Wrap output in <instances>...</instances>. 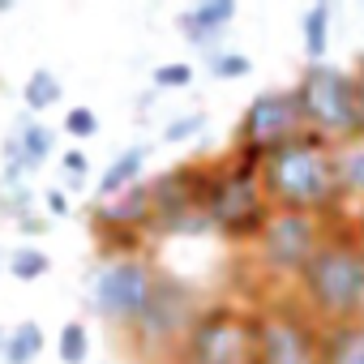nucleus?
<instances>
[{
    "label": "nucleus",
    "mask_w": 364,
    "mask_h": 364,
    "mask_svg": "<svg viewBox=\"0 0 364 364\" xmlns=\"http://www.w3.org/2000/svg\"><path fill=\"white\" fill-rule=\"evenodd\" d=\"M262 189H266V202L274 210L317 215V219L347 215L343 180H338V154L317 133H304L300 141L262 159Z\"/></svg>",
    "instance_id": "1"
},
{
    "label": "nucleus",
    "mask_w": 364,
    "mask_h": 364,
    "mask_svg": "<svg viewBox=\"0 0 364 364\" xmlns=\"http://www.w3.org/2000/svg\"><path fill=\"white\" fill-rule=\"evenodd\" d=\"M291 296L321 326H343V321L364 317V240L355 236L347 215H338L330 223L321 249L296 279Z\"/></svg>",
    "instance_id": "2"
},
{
    "label": "nucleus",
    "mask_w": 364,
    "mask_h": 364,
    "mask_svg": "<svg viewBox=\"0 0 364 364\" xmlns=\"http://www.w3.org/2000/svg\"><path fill=\"white\" fill-rule=\"evenodd\" d=\"M274 206L266 202L262 189V159L253 154H223L210 163L206 176V223L232 245H253L266 228Z\"/></svg>",
    "instance_id": "3"
},
{
    "label": "nucleus",
    "mask_w": 364,
    "mask_h": 364,
    "mask_svg": "<svg viewBox=\"0 0 364 364\" xmlns=\"http://www.w3.org/2000/svg\"><path fill=\"white\" fill-rule=\"evenodd\" d=\"M291 90L304 107L309 133H317L321 141L343 146L364 137V82L355 69H343L334 60L304 65Z\"/></svg>",
    "instance_id": "4"
},
{
    "label": "nucleus",
    "mask_w": 364,
    "mask_h": 364,
    "mask_svg": "<svg viewBox=\"0 0 364 364\" xmlns=\"http://www.w3.org/2000/svg\"><path fill=\"white\" fill-rule=\"evenodd\" d=\"M321 334L291 291H262L253 304V364H321Z\"/></svg>",
    "instance_id": "5"
},
{
    "label": "nucleus",
    "mask_w": 364,
    "mask_h": 364,
    "mask_svg": "<svg viewBox=\"0 0 364 364\" xmlns=\"http://www.w3.org/2000/svg\"><path fill=\"white\" fill-rule=\"evenodd\" d=\"M334 219H317V215H291V210H274L262 228V236L249 245L257 270L270 279L266 291H291L296 279L304 274V266L313 262V253L321 249L326 232Z\"/></svg>",
    "instance_id": "6"
},
{
    "label": "nucleus",
    "mask_w": 364,
    "mask_h": 364,
    "mask_svg": "<svg viewBox=\"0 0 364 364\" xmlns=\"http://www.w3.org/2000/svg\"><path fill=\"white\" fill-rule=\"evenodd\" d=\"M202 313V296L193 283H185L171 270H159V283H154V296L141 313V321L129 330V347L146 360H171L180 338L189 334V326L198 321Z\"/></svg>",
    "instance_id": "7"
},
{
    "label": "nucleus",
    "mask_w": 364,
    "mask_h": 364,
    "mask_svg": "<svg viewBox=\"0 0 364 364\" xmlns=\"http://www.w3.org/2000/svg\"><path fill=\"white\" fill-rule=\"evenodd\" d=\"M167 364H253V309H240L236 300L202 304Z\"/></svg>",
    "instance_id": "8"
},
{
    "label": "nucleus",
    "mask_w": 364,
    "mask_h": 364,
    "mask_svg": "<svg viewBox=\"0 0 364 364\" xmlns=\"http://www.w3.org/2000/svg\"><path fill=\"white\" fill-rule=\"evenodd\" d=\"M154 283H159V266L146 257V253H124V257H103L99 270L90 274V300H95V313L116 326V330H133L154 296Z\"/></svg>",
    "instance_id": "9"
},
{
    "label": "nucleus",
    "mask_w": 364,
    "mask_h": 364,
    "mask_svg": "<svg viewBox=\"0 0 364 364\" xmlns=\"http://www.w3.org/2000/svg\"><path fill=\"white\" fill-rule=\"evenodd\" d=\"M206 176L210 163H176L159 176H150V206H154V223L150 232L159 236H193V232H210L206 223Z\"/></svg>",
    "instance_id": "10"
},
{
    "label": "nucleus",
    "mask_w": 364,
    "mask_h": 364,
    "mask_svg": "<svg viewBox=\"0 0 364 364\" xmlns=\"http://www.w3.org/2000/svg\"><path fill=\"white\" fill-rule=\"evenodd\" d=\"M304 133H309V120H304V107H300L296 90L291 86L287 90H262L245 107V116L236 124V146L232 150L253 154V159H266V154L300 141Z\"/></svg>",
    "instance_id": "11"
},
{
    "label": "nucleus",
    "mask_w": 364,
    "mask_h": 364,
    "mask_svg": "<svg viewBox=\"0 0 364 364\" xmlns=\"http://www.w3.org/2000/svg\"><path fill=\"white\" fill-rule=\"evenodd\" d=\"M154 223V206H150V185L141 180V185H133L129 193L112 198V202H99L90 206V228L99 232V240L107 236H141L150 232Z\"/></svg>",
    "instance_id": "12"
},
{
    "label": "nucleus",
    "mask_w": 364,
    "mask_h": 364,
    "mask_svg": "<svg viewBox=\"0 0 364 364\" xmlns=\"http://www.w3.org/2000/svg\"><path fill=\"white\" fill-rule=\"evenodd\" d=\"M232 18H236V0H210V5H193L180 14V31H185L189 43L210 48L219 39V31L232 26Z\"/></svg>",
    "instance_id": "13"
},
{
    "label": "nucleus",
    "mask_w": 364,
    "mask_h": 364,
    "mask_svg": "<svg viewBox=\"0 0 364 364\" xmlns=\"http://www.w3.org/2000/svg\"><path fill=\"white\" fill-rule=\"evenodd\" d=\"M146 159H150V146H129L124 154H116L107 163V171L99 176V202H112L120 193H129L133 185H141V171H146Z\"/></svg>",
    "instance_id": "14"
},
{
    "label": "nucleus",
    "mask_w": 364,
    "mask_h": 364,
    "mask_svg": "<svg viewBox=\"0 0 364 364\" xmlns=\"http://www.w3.org/2000/svg\"><path fill=\"white\" fill-rule=\"evenodd\" d=\"M321 364H364V317L343 321V326H326Z\"/></svg>",
    "instance_id": "15"
},
{
    "label": "nucleus",
    "mask_w": 364,
    "mask_h": 364,
    "mask_svg": "<svg viewBox=\"0 0 364 364\" xmlns=\"http://www.w3.org/2000/svg\"><path fill=\"white\" fill-rule=\"evenodd\" d=\"M330 22H334V5L330 0H317L300 14V35H304V56L309 65H321L330 52Z\"/></svg>",
    "instance_id": "16"
},
{
    "label": "nucleus",
    "mask_w": 364,
    "mask_h": 364,
    "mask_svg": "<svg viewBox=\"0 0 364 364\" xmlns=\"http://www.w3.org/2000/svg\"><path fill=\"white\" fill-rule=\"evenodd\" d=\"M334 154H338V180L347 206H364V137L334 146Z\"/></svg>",
    "instance_id": "17"
},
{
    "label": "nucleus",
    "mask_w": 364,
    "mask_h": 364,
    "mask_svg": "<svg viewBox=\"0 0 364 364\" xmlns=\"http://www.w3.org/2000/svg\"><path fill=\"white\" fill-rule=\"evenodd\" d=\"M60 95H65V86H60V77H56L52 69H35V73L26 77V86H22V99H26V107H31V112L56 107V103H60Z\"/></svg>",
    "instance_id": "18"
},
{
    "label": "nucleus",
    "mask_w": 364,
    "mask_h": 364,
    "mask_svg": "<svg viewBox=\"0 0 364 364\" xmlns=\"http://www.w3.org/2000/svg\"><path fill=\"white\" fill-rule=\"evenodd\" d=\"M39 351H43V330H39V321H22V326L9 330V343H5V360H9V364H31Z\"/></svg>",
    "instance_id": "19"
},
{
    "label": "nucleus",
    "mask_w": 364,
    "mask_h": 364,
    "mask_svg": "<svg viewBox=\"0 0 364 364\" xmlns=\"http://www.w3.org/2000/svg\"><path fill=\"white\" fill-rule=\"evenodd\" d=\"M48 266H52V257H48L43 249H35V245H18V249L9 253V270H14V279H22V283L43 279Z\"/></svg>",
    "instance_id": "20"
},
{
    "label": "nucleus",
    "mask_w": 364,
    "mask_h": 364,
    "mask_svg": "<svg viewBox=\"0 0 364 364\" xmlns=\"http://www.w3.org/2000/svg\"><path fill=\"white\" fill-rule=\"evenodd\" d=\"M52 137H56V133H52L48 124H39V120H31V116H26V120L18 124V141H22V150H26V154L35 159V167H39V163H43V159L52 154V146H56Z\"/></svg>",
    "instance_id": "21"
},
{
    "label": "nucleus",
    "mask_w": 364,
    "mask_h": 364,
    "mask_svg": "<svg viewBox=\"0 0 364 364\" xmlns=\"http://www.w3.org/2000/svg\"><path fill=\"white\" fill-rule=\"evenodd\" d=\"M60 360L65 364H82L86 355H90V334H86V326L82 321H69L65 330H60Z\"/></svg>",
    "instance_id": "22"
},
{
    "label": "nucleus",
    "mask_w": 364,
    "mask_h": 364,
    "mask_svg": "<svg viewBox=\"0 0 364 364\" xmlns=\"http://www.w3.org/2000/svg\"><path fill=\"white\" fill-rule=\"evenodd\" d=\"M210 73H215L219 82H240V77H249V73H253V60H249L245 52H215Z\"/></svg>",
    "instance_id": "23"
},
{
    "label": "nucleus",
    "mask_w": 364,
    "mask_h": 364,
    "mask_svg": "<svg viewBox=\"0 0 364 364\" xmlns=\"http://www.w3.org/2000/svg\"><path fill=\"white\" fill-rule=\"evenodd\" d=\"M206 129V112H185V116H176L163 124V141H189Z\"/></svg>",
    "instance_id": "24"
},
{
    "label": "nucleus",
    "mask_w": 364,
    "mask_h": 364,
    "mask_svg": "<svg viewBox=\"0 0 364 364\" xmlns=\"http://www.w3.org/2000/svg\"><path fill=\"white\" fill-rule=\"evenodd\" d=\"M150 82H154L159 90H180V86H189V82H193V65H185V60H171V65H159Z\"/></svg>",
    "instance_id": "25"
},
{
    "label": "nucleus",
    "mask_w": 364,
    "mask_h": 364,
    "mask_svg": "<svg viewBox=\"0 0 364 364\" xmlns=\"http://www.w3.org/2000/svg\"><path fill=\"white\" fill-rule=\"evenodd\" d=\"M65 133H73V137H95V133H99V116H95L90 107H69V112H65Z\"/></svg>",
    "instance_id": "26"
},
{
    "label": "nucleus",
    "mask_w": 364,
    "mask_h": 364,
    "mask_svg": "<svg viewBox=\"0 0 364 364\" xmlns=\"http://www.w3.org/2000/svg\"><path fill=\"white\" fill-rule=\"evenodd\" d=\"M43 210H48L52 219H65V215H69L73 206H69V198H65L60 189H48V193H43Z\"/></svg>",
    "instance_id": "27"
},
{
    "label": "nucleus",
    "mask_w": 364,
    "mask_h": 364,
    "mask_svg": "<svg viewBox=\"0 0 364 364\" xmlns=\"http://www.w3.org/2000/svg\"><path fill=\"white\" fill-rule=\"evenodd\" d=\"M60 167H65V171H69L73 180H82L90 163H86V154H82V150H65V154H60Z\"/></svg>",
    "instance_id": "28"
},
{
    "label": "nucleus",
    "mask_w": 364,
    "mask_h": 364,
    "mask_svg": "<svg viewBox=\"0 0 364 364\" xmlns=\"http://www.w3.org/2000/svg\"><path fill=\"white\" fill-rule=\"evenodd\" d=\"M347 223L355 228V236L364 240V206H347Z\"/></svg>",
    "instance_id": "29"
},
{
    "label": "nucleus",
    "mask_w": 364,
    "mask_h": 364,
    "mask_svg": "<svg viewBox=\"0 0 364 364\" xmlns=\"http://www.w3.org/2000/svg\"><path fill=\"white\" fill-rule=\"evenodd\" d=\"M18 223H22V232H31V236H39V232L48 228V223H43L39 215H26V219H18Z\"/></svg>",
    "instance_id": "30"
},
{
    "label": "nucleus",
    "mask_w": 364,
    "mask_h": 364,
    "mask_svg": "<svg viewBox=\"0 0 364 364\" xmlns=\"http://www.w3.org/2000/svg\"><path fill=\"white\" fill-rule=\"evenodd\" d=\"M360 9H364V5H360Z\"/></svg>",
    "instance_id": "31"
}]
</instances>
